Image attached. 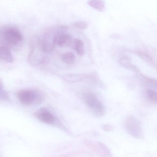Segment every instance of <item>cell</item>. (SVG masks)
<instances>
[{
	"label": "cell",
	"mask_w": 157,
	"mask_h": 157,
	"mask_svg": "<svg viewBox=\"0 0 157 157\" xmlns=\"http://www.w3.org/2000/svg\"><path fill=\"white\" fill-rule=\"evenodd\" d=\"M23 36L20 31L12 27L0 28V41L8 46H15L22 41Z\"/></svg>",
	"instance_id": "6da1fadb"
},
{
	"label": "cell",
	"mask_w": 157,
	"mask_h": 157,
	"mask_svg": "<svg viewBox=\"0 0 157 157\" xmlns=\"http://www.w3.org/2000/svg\"><path fill=\"white\" fill-rule=\"evenodd\" d=\"M18 98L19 101L26 105H38L43 100V95L40 91L32 90H23L18 92Z\"/></svg>",
	"instance_id": "7a4b0ae2"
},
{
	"label": "cell",
	"mask_w": 157,
	"mask_h": 157,
	"mask_svg": "<svg viewBox=\"0 0 157 157\" xmlns=\"http://www.w3.org/2000/svg\"><path fill=\"white\" fill-rule=\"evenodd\" d=\"M83 98L86 105L91 110L95 116L100 117L105 114L104 105L98 99L95 94L91 92H86L83 95Z\"/></svg>",
	"instance_id": "3957f363"
},
{
	"label": "cell",
	"mask_w": 157,
	"mask_h": 157,
	"mask_svg": "<svg viewBox=\"0 0 157 157\" xmlns=\"http://www.w3.org/2000/svg\"><path fill=\"white\" fill-rule=\"evenodd\" d=\"M125 127L127 132L132 136L137 138L143 137V130L140 122L133 115L127 116L125 119Z\"/></svg>",
	"instance_id": "277c9868"
},
{
	"label": "cell",
	"mask_w": 157,
	"mask_h": 157,
	"mask_svg": "<svg viewBox=\"0 0 157 157\" xmlns=\"http://www.w3.org/2000/svg\"><path fill=\"white\" fill-rule=\"evenodd\" d=\"M36 116L41 122L47 124H53L55 118L53 114L45 108H41L36 112Z\"/></svg>",
	"instance_id": "5b68a950"
},
{
	"label": "cell",
	"mask_w": 157,
	"mask_h": 157,
	"mask_svg": "<svg viewBox=\"0 0 157 157\" xmlns=\"http://www.w3.org/2000/svg\"><path fill=\"white\" fill-rule=\"evenodd\" d=\"M0 60L11 63L14 61L11 52L7 47L0 46Z\"/></svg>",
	"instance_id": "8992f818"
},
{
	"label": "cell",
	"mask_w": 157,
	"mask_h": 157,
	"mask_svg": "<svg viewBox=\"0 0 157 157\" xmlns=\"http://www.w3.org/2000/svg\"><path fill=\"white\" fill-rule=\"evenodd\" d=\"M88 4L92 8L100 12H102L105 9V3L102 0H89Z\"/></svg>",
	"instance_id": "52a82bcc"
},
{
	"label": "cell",
	"mask_w": 157,
	"mask_h": 157,
	"mask_svg": "<svg viewBox=\"0 0 157 157\" xmlns=\"http://www.w3.org/2000/svg\"><path fill=\"white\" fill-rule=\"evenodd\" d=\"M120 63L122 67L129 69L131 71H136L137 68L132 63L130 58L127 57H123L120 59Z\"/></svg>",
	"instance_id": "ba28073f"
},
{
	"label": "cell",
	"mask_w": 157,
	"mask_h": 157,
	"mask_svg": "<svg viewBox=\"0 0 157 157\" xmlns=\"http://www.w3.org/2000/svg\"><path fill=\"white\" fill-rule=\"evenodd\" d=\"M85 77V75H84L70 74L66 75L65 76L64 78L69 82L75 83V82L82 81Z\"/></svg>",
	"instance_id": "9c48e42d"
},
{
	"label": "cell",
	"mask_w": 157,
	"mask_h": 157,
	"mask_svg": "<svg viewBox=\"0 0 157 157\" xmlns=\"http://www.w3.org/2000/svg\"><path fill=\"white\" fill-rule=\"evenodd\" d=\"M74 49L79 56H83L84 53V44L83 41L79 39H76L74 41Z\"/></svg>",
	"instance_id": "30bf717a"
},
{
	"label": "cell",
	"mask_w": 157,
	"mask_h": 157,
	"mask_svg": "<svg viewBox=\"0 0 157 157\" xmlns=\"http://www.w3.org/2000/svg\"><path fill=\"white\" fill-rule=\"evenodd\" d=\"M62 60L66 64H72L75 61L74 55L71 52H65L62 56Z\"/></svg>",
	"instance_id": "8fae6325"
},
{
	"label": "cell",
	"mask_w": 157,
	"mask_h": 157,
	"mask_svg": "<svg viewBox=\"0 0 157 157\" xmlns=\"http://www.w3.org/2000/svg\"><path fill=\"white\" fill-rule=\"evenodd\" d=\"M9 99V96L4 89L3 83L0 79V101H6Z\"/></svg>",
	"instance_id": "7c38bea8"
},
{
	"label": "cell",
	"mask_w": 157,
	"mask_h": 157,
	"mask_svg": "<svg viewBox=\"0 0 157 157\" xmlns=\"http://www.w3.org/2000/svg\"><path fill=\"white\" fill-rule=\"evenodd\" d=\"M73 26L75 28L80 30H84L88 27V24L84 21H77L73 24Z\"/></svg>",
	"instance_id": "4fadbf2b"
},
{
	"label": "cell",
	"mask_w": 157,
	"mask_h": 157,
	"mask_svg": "<svg viewBox=\"0 0 157 157\" xmlns=\"http://www.w3.org/2000/svg\"><path fill=\"white\" fill-rule=\"evenodd\" d=\"M147 96L148 99L153 103H156L157 93L156 91L153 90H148L147 91Z\"/></svg>",
	"instance_id": "5bb4252c"
},
{
	"label": "cell",
	"mask_w": 157,
	"mask_h": 157,
	"mask_svg": "<svg viewBox=\"0 0 157 157\" xmlns=\"http://www.w3.org/2000/svg\"><path fill=\"white\" fill-rule=\"evenodd\" d=\"M137 53L138 56H140V58H142L147 62L149 63H153V59L147 53L141 51L138 52Z\"/></svg>",
	"instance_id": "9a60e30c"
},
{
	"label": "cell",
	"mask_w": 157,
	"mask_h": 157,
	"mask_svg": "<svg viewBox=\"0 0 157 157\" xmlns=\"http://www.w3.org/2000/svg\"><path fill=\"white\" fill-rule=\"evenodd\" d=\"M103 129L105 131H110L113 129V127L110 124H105L103 126Z\"/></svg>",
	"instance_id": "2e32d148"
}]
</instances>
